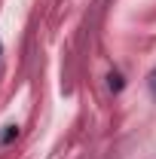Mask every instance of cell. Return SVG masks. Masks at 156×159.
<instances>
[{
	"label": "cell",
	"instance_id": "277c9868",
	"mask_svg": "<svg viewBox=\"0 0 156 159\" xmlns=\"http://www.w3.org/2000/svg\"><path fill=\"white\" fill-rule=\"evenodd\" d=\"M0 55H3V40H0Z\"/></svg>",
	"mask_w": 156,
	"mask_h": 159
},
{
	"label": "cell",
	"instance_id": "7a4b0ae2",
	"mask_svg": "<svg viewBox=\"0 0 156 159\" xmlns=\"http://www.w3.org/2000/svg\"><path fill=\"white\" fill-rule=\"evenodd\" d=\"M107 80H110V89H117V92L122 89V77H119V74H110Z\"/></svg>",
	"mask_w": 156,
	"mask_h": 159
},
{
	"label": "cell",
	"instance_id": "6da1fadb",
	"mask_svg": "<svg viewBox=\"0 0 156 159\" xmlns=\"http://www.w3.org/2000/svg\"><path fill=\"white\" fill-rule=\"evenodd\" d=\"M12 138H19V125H6V132L0 135V147H3V144H9Z\"/></svg>",
	"mask_w": 156,
	"mask_h": 159
},
{
	"label": "cell",
	"instance_id": "3957f363",
	"mask_svg": "<svg viewBox=\"0 0 156 159\" xmlns=\"http://www.w3.org/2000/svg\"><path fill=\"white\" fill-rule=\"evenodd\" d=\"M147 83H150V92H153V95H156V70H153V74H150V80H147Z\"/></svg>",
	"mask_w": 156,
	"mask_h": 159
}]
</instances>
